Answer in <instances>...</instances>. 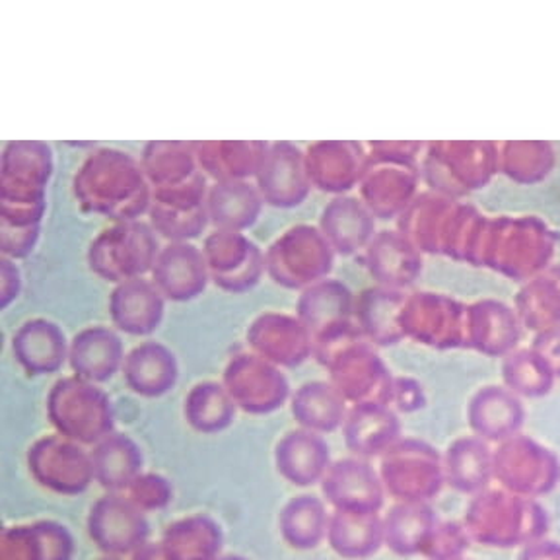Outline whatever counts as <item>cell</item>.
Wrapping results in <instances>:
<instances>
[{"instance_id":"1","label":"cell","mask_w":560,"mask_h":560,"mask_svg":"<svg viewBox=\"0 0 560 560\" xmlns=\"http://www.w3.org/2000/svg\"><path fill=\"white\" fill-rule=\"evenodd\" d=\"M80 210L112 222L140 220L149 214L152 187L139 158L119 149L92 150L72 177Z\"/></svg>"},{"instance_id":"2","label":"cell","mask_w":560,"mask_h":560,"mask_svg":"<svg viewBox=\"0 0 560 560\" xmlns=\"http://www.w3.org/2000/svg\"><path fill=\"white\" fill-rule=\"evenodd\" d=\"M52 150L42 140H9L0 156V224L42 226Z\"/></svg>"},{"instance_id":"3","label":"cell","mask_w":560,"mask_h":560,"mask_svg":"<svg viewBox=\"0 0 560 560\" xmlns=\"http://www.w3.org/2000/svg\"><path fill=\"white\" fill-rule=\"evenodd\" d=\"M417 142H374L366 147V166L360 177V201L376 219L401 217L417 197Z\"/></svg>"},{"instance_id":"4","label":"cell","mask_w":560,"mask_h":560,"mask_svg":"<svg viewBox=\"0 0 560 560\" xmlns=\"http://www.w3.org/2000/svg\"><path fill=\"white\" fill-rule=\"evenodd\" d=\"M47 417L57 434L80 446H96L114 434V402L97 384L79 376L62 377L47 395Z\"/></svg>"},{"instance_id":"5","label":"cell","mask_w":560,"mask_h":560,"mask_svg":"<svg viewBox=\"0 0 560 560\" xmlns=\"http://www.w3.org/2000/svg\"><path fill=\"white\" fill-rule=\"evenodd\" d=\"M160 249L158 234L149 222H114L92 240L88 265L100 279L119 284L152 272Z\"/></svg>"},{"instance_id":"6","label":"cell","mask_w":560,"mask_h":560,"mask_svg":"<svg viewBox=\"0 0 560 560\" xmlns=\"http://www.w3.org/2000/svg\"><path fill=\"white\" fill-rule=\"evenodd\" d=\"M335 249L319 226L296 224L284 230L267 249V272L279 287L304 290L332 271Z\"/></svg>"},{"instance_id":"7","label":"cell","mask_w":560,"mask_h":560,"mask_svg":"<svg viewBox=\"0 0 560 560\" xmlns=\"http://www.w3.org/2000/svg\"><path fill=\"white\" fill-rule=\"evenodd\" d=\"M319 364L329 370L331 384L345 397V401L382 405L394 394L392 380L364 335L342 342L325 354Z\"/></svg>"},{"instance_id":"8","label":"cell","mask_w":560,"mask_h":560,"mask_svg":"<svg viewBox=\"0 0 560 560\" xmlns=\"http://www.w3.org/2000/svg\"><path fill=\"white\" fill-rule=\"evenodd\" d=\"M222 385L237 409L249 415L279 411L290 397L289 380L282 374V368L252 350L237 352L230 359L222 374Z\"/></svg>"},{"instance_id":"9","label":"cell","mask_w":560,"mask_h":560,"mask_svg":"<svg viewBox=\"0 0 560 560\" xmlns=\"http://www.w3.org/2000/svg\"><path fill=\"white\" fill-rule=\"evenodd\" d=\"M209 179L199 172L185 184L152 191L149 224L167 242H191L209 226Z\"/></svg>"},{"instance_id":"10","label":"cell","mask_w":560,"mask_h":560,"mask_svg":"<svg viewBox=\"0 0 560 560\" xmlns=\"http://www.w3.org/2000/svg\"><path fill=\"white\" fill-rule=\"evenodd\" d=\"M27 467L35 481L57 494H82L92 482L94 465L84 447L61 434L39 438L27 450Z\"/></svg>"},{"instance_id":"11","label":"cell","mask_w":560,"mask_h":560,"mask_svg":"<svg viewBox=\"0 0 560 560\" xmlns=\"http://www.w3.org/2000/svg\"><path fill=\"white\" fill-rule=\"evenodd\" d=\"M202 254L210 280L230 294H244L255 289L267 271L261 247L242 232L212 230L205 237Z\"/></svg>"},{"instance_id":"12","label":"cell","mask_w":560,"mask_h":560,"mask_svg":"<svg viewBox=\"0 0 560 560\" xmlns=\"http://www.w3.org/2000/svg\"><path fill=\"white\" fill-rule=\"evenodd\" d=\"M88 534L100 551L109 557L135 555L149 542V520L127 497L112 492L90 510Z\"/></svg>"},{"instance_id":"13","label":"cell","mask_w":560,"mask_h":560,"mask_svg":"<svg viewBox=\"0 0 560 560\" xmlns=\"http://www.w3.org/2000/svg\"><path fill=\"white\" fill-rule=\"evenodd\" d=\"M255 185L262 202L275 209H294L306 201L312 191L304 150L289 140L269 142Z\"/></svg>"},{"instance_id":"14","label":"cell","mask_w":560,"mask_h":560,"mask_svg":"<svg viewBox=\"0 0 560 560\" xmlns=\"http://www.w3.org/2000/svg\"><path fill=\"white\" fill-rule=\"evenodd\" d=\"M249 350L275 366L296 368L314 357V337L298 315L265 312L247 327Z\"/></svg>"},{"instance_id":"15","label":"cell","mask_w":560,"mask_h":560,"mask_svg":"<svg viewBox=\"0 0 560 560\" xmlns=\"http://www.w3.org/2000/svg\"><path fill=\"white\" fill-rule=\"evenodd\" d=\"M312 187L342 195L360 184L366 166V147L354 140H319L304 150Z\"/></svg>"},{"instance_id":"16","label":"cell","mask_w":560,"mask_h":560,"mask_svg":"<svg viewBox=\"0 0 560 560\" xmlns=\"http://www.w3.org/2000/svg\"><path fill=\"white\" fill-rule=\"evenodd\" d=\"M152 282L172 302H189L201 296L210 282L202 249L191 242H167L152 267Z\"/></svg>"},{"instance_id":"17","label":"cell","mask_w":560,"mask_h":560,"mask_svg":"<svg viewBox=\"0 0 560 560\" xmlns=\"http://www.w3.org/2000/svg\"><path fill=\"white\" fill-rule=\"evenodd\" d=\"M166 298L152 280H125L115 284L109 296V315L119 331L147 337L162 325Z\"/></svg>"},{"instance_id":"18","label":"cell","mask_w":560,"mask_h":560,"mask_svg":"<svg viewBox=\"0 0 560 560\" xmlns=\"http://www.w3.org/2000/svg\"><path fill=\"white\" fill-rule=\"evenodd\" d=\"M69 349L61 327L45 317L27 319L12 337V354L30 376L59 372L69 360Z\"/></svg>"},{"instance_id":"19","label":"cell","mask_w":560,"mask_h":560,"mask_svg":"<svg viewBox=\"0 0 560 560\" xmlns=\"http://www.w3.org/2000/svg\"><path fill=\"white\" fill-rule=\"evenodd\" d=\"M459 304L452 298L434 292H415L405 296L399 325L402 335L427 345H452L457 324H459Z\"/></svg>"},{"instance_id":"20","label":"cell","mask_w":560,"mask_h":560,"mask_svg":"<svg viewBox=\"0 0 560 560\" xmlns=\"http://www.w3.org/2000/svg\"><path fill=\"white\" fill-rule=\"evenodd\" d=\"M267 149L265 140H195L197 164L212 184L255 179Z\"/></svg>"},{"instance_id":"21","label":"cell","mask_w":560,"mask_h":560,"mask_svg":"<svg viewBox=\"0 0 560 560\" xmlns=\"http://www.w3.org/2000/svg\"><path fill=\"white\" fill-rule=\"evenodd\" d=\"M125 360L121 337L105 327L90 325L70 341L69 364L74 376L92 384H104L119 372Z\"/></svg>"},{"instance_id":"22","label":"cell","mask_w":560,"mask_h":560,"mask_svg":"<svg viewBox=\"0 0 560 560\" xmlns=\"http://www.w3.org/2000/svg\"><path fill=\"white\" fill-rule=\"evenodd\" d=\"M366 265L380 287L401 290L419 279L422 257L401 232L384 230L368 244Z\"/></svg>"},{"instance_id":"23","label":"cell","mask_w":560,"mask_h":560,"mask_svg":"<svg viewBox=\"0 0 560 560\" xmlns=\"http://www.w3.org/2000/svg\"><path fill=\"white\" fill-rule=\"evenodd\" d=\"M374 219L376 217L360 199L339 195L327 202L319 217V230L331 244L335 254L352 255L366 249L372 237L376 236Z\"/></svg>"},{"instance_id":"24","label":"cell","mask_w":560,"mask_h":560,"mask_svg":"<svg viewBox=\"0 0 560 560\" xmlns=\"http://www.w3.org/2000/svg\"><path fill=\"white\" fill-rule=\"evenodd\" d=\"M72 555L74 539L57 522L14 525L0 537V560H72Z\"/></svg>"},{"instance_id":"25","label":"cell","mask_w":560,"mask_h":560,"mask_svg":"<svg viewBox=\"0 0 560 560\" xmlns=\"http://www.w3.org/2000/svg\"><path fill=\"white\" fill-rule=\"evenodd\" d=\"M122 377L132 394L140 397H162L174 389L179 377V364L174 352L158 341H144L122 360Z\"/></svg>"},{"instance_id":"26","label":"cell","mask_w":560,"mask_h":560,"mask_svg":"<svg viewBox=\"0 0 560 560\" xmlns=\"http://www.w3.org/2000/svg\"><path fill=\"white\" fill-rule=\"evenodd\" d=\"M277 469L296 487H310L324 481L329 469V446L322 434L312 430H290L280 438L275 450Z\"/></svg>"},{"instance_id":"27","label":"cell","mask_w":560,"mask_h":560,"mask_svg":"<svg viewBox=\"0 0 560 560\" xmlns=\"http://www.w3.org/2000/svg\"><path fill=\"white\" fill-rule=\"evenodd\" d=\"M352 314L354 296L341 280L327 277L302 290L298 298L296 315L314 339L335 327L352 324Z\"/></svg>"},{"instance_id":"28","label":"cell","mask_w":560,"mask_h":560,"mask_svg":"<svg viewBox=\"0 0 560 560\" xmlns=\"http://www.w3.org/2000/svg\"><path fill=\"white\" fill-rule=\"evenodd\" d=\"M262 197L252 182H222L209 187L207 212L214 230L242 232L261 217Z\"/></svg>"},{"instance_id":"29","label":"cell","mask_w":560,"mask_h":560,"mask_svg":"<svg viewBox=\"0 0 560 560\" xmlns=\"http://www.w3.org/2000/svg\"><path fill=\"white\" fill-rule=\"evenodd\" d=\"M140 164L152 191L182 185L199 174L195 142L189 140H150L140 154Z\"/></svg>"},{"instance_id":"30","label":"cell","mask_w":560,"mask_h":560,"mask_svg":"<svg viewBox=\"0 0 560 560\" xmlns=\"http://www.w3.org/2000/svg\"><path fill=\"white\" fill-rule=\"evenodd\" d=\"M90 455L96 482L109 492L129 489L132 481L142 475V452L131 436L121 432H114L104 438Z\"/></svg>"},{"instance_id":"31","label":"cell","mask_w":560,"mask_h":560,"mask_svg":"<svg viewBox=\"0 0 560 560\" xmlns=\"http://www.w3.org/2000/svg\"><path fill=\"white\" fill-rule=\"evenodd\" d=\"M405 294L401 290L374 287L360 292L354 300V317L368 341L394 345L405 337L399 325Z\"/></svg>"},{"instance_id":"32","label":"cell","mask_w":560,"mask_h":560,"mask_svg":"<svg viewBox=\"0 0 560 560\" xmlns=\"http://www.w3.org/2000/svg\"><path fill=\"white\" fill-rule=\"evenodd\" d=\"M162 547L170 560L219 559L222 532L212 517L195 514L167 525Z\"/></svg>"},{"instance_id":"33","label":"cell","mask_w":560,"mask_h":560,"mask_svg":"<svg viewBox=\"0 0 560 560\" xmlns=\"http://www.w3.org/2000/svg\"><path fill=\"white\" fill-rule=\"evenodd\" d=\"M325 497L339 512H357L377 506V487L366 465L359 462H339L327 469L324 477Z\"/></svg>"},{"instance_id":"34","label":"cell","mask_w":560,"mask_h":560,"mask_svg":"<svg viewBox=\"0 0 560 560\" xmlns=\"http://www.w3.org/2000/svg\"><path fill=\"white\" fill-rule=\"evenodd\" d=\"M292 415L302 429L327 434L345 420V397L331 382H307L292 395Z\"/></svg>"},{"instance_id":"35","label":"cell","mask_w":560,"mask_h":560,"mask_svg":"<svg viewBox=\"0 0 560 560\" xmlns=\"http://www.w3.org/2000/svg\"><path fill=\"white\" fill-rule=\"evenodd\" d=\"M236 402L219 382L192 385L185 397V420L201 434H217L236 419Z\"/></svg>"},{"instance_id":"36","label":"cell","mask_w":560,"mask_h":560,"mask_svg":"<svg viewBox=\"0 0 560 560\" xmlns=\"http://www.w3.org/2000/svg\"><path fill=\"white\" fill-rule=\"evenodd\" d=\"M280 534L292 549L307 551L317 547L329 529L325 508L314 497H296L280 514Z\"/></svg>"},{"instance_id":"37","label":"cell","mask_w":560,"mask_h":560,"mask_svg":"<svg viewBox=\"0 0 560 560\" xmlns=\"http://www.w3.org/2000/svg\"><path fill=\"white\" fill-rule=\"evenodd\" d=\"M397 434V420L384 405H357L345 422L347 444L360 454H374Z\"/></svg>"},{"instance_id":"38","label":"cell","mask_w":560,"mask_h":560,"mask_svg":"<svg viewBox=\"0 0 560 560\" xmlns=\"http://www.w3.org/2000/svg\"><path fill=\"white\" fill-rule=\"evenodd\" d=\"M327 534H329L332 549L345 557L366 555L372 547L376 549V525L366 522V525L357 534L352 532V525L349 524V517L345 516V512H337V516L329 520Z\"/></svg>"},{"instance_id":"39","label":"cell","mask_w":560,"mask_h":560,"mask_svg":"<svg viewBox=\"0 0 560 560\" xmlns=\"http://www.w3.org/2000/svg\"><path fill=\"white\" fill-rule=\"evenodd\" d=\"M125 492H127V499L131 500L132 504L140 508L144 514L166 508L174 499L172 485L156 472H142Z\"/></svg>"},{"instance_id":"40","label":"cell","mask_w":560,"mask_h":560,"mask_svg":"<svg viewBox=\"0 0 560 560\" xmlns=\"http://www.w3.org/2000/svg\"><path fill=\"white\" fill-rule=\"evenodd\" d=\"M42 226L18 228L0 224V252L12 261L26 259L39 242Z\"/></svg>"},{"instance_id":"41","label":"cell","mask_w":560,"mask_h":560,"mask_svg":"<svg viewBox=\"0 0 560 560\" xmlns=\"http://www.w3.org/2000/svg\"><path fill=\"white\" fill-rule=\"evenodd\" d=\"M22 292V272L16 261L9 257H0V307H7L20 296Z\"/></svg>"},{"instance_id":"42","label":"cell","mask_w":560,"mask_h":560,"mask_svg":"<svg viewBox=\"0 0 560 560\" xmlns=\"http://www.w3.org/2000/svg\"><path fill=\"white\" fill-rule=\"evenodd\" d=\"M132 560H170L162 542H147L139 551L132 555Z\"/></svg>"},{"instance_id":"43","label":"cell","mask_w":560,"mask_h":560,"mask_svg":"<svg viewBox=\"0 0 560 560\" xmlns=\"http://www.w3.org/2000/svg\"><path fill=\"white\" fill-rule=\"evenodd\" d=\"M214 560H247L244 557H236V555H228V557H219V559Z\"/></svg>"},{"instance_id":"44","label":"cell","mask_w":560,"mask_h":560,"mask_svg":"<svg viewBox=\"0 0 560 560\" xmlns=\"http://www.w3.org/2000/svg\"><path fill=\"white\" fill-rule=\"evenodd\" d=\"M97 560H121V557H109V555H107V557H104V559H97Z\"/></svg>"}]
</instances>
